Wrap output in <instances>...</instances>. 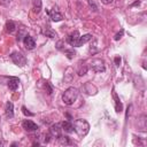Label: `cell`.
I'll list each match as a JSON object with an SVG mask.
<instances>
[{"instance_id": "obj_1", "label": "cell", "mask_w": 147, "mask_h": 147, "mask_svg": "<svg viewBox=\"0 0 147 147\" xmlns=\"http://www.w3.org/2000/svg\"><path fill=\"white\" fill-rule=\"evenodd\" d=\"M78 95H79L78 88H76V87H69V88H67V90L64 91V93L62 94V101H63L65 105L71 106V105H74V102L77 100Z\"/></svg>"}, {"instance_id": "obj_2", "label": "cell", "mask_w": 147, "mask_h": 147, "mask_svg": "<svg viewBox=\"0 0 147 147\" xmlns=\"http://www.w3.org/2000/svg\"><path fill=\"white\" fill-rule=\"evenodd\" d=\"M72 124H74V131H76L77 134L80 136V137L86 136L88 133V131H90V124L85 119H82V118L76 119Z\"/></svg>"}, {"instance_id": "obj_3", "label": "cell", "mask_w": 147, "mask_h": 147, "mask_svg": "<svg viewBox=\"0 0 147 147\" xmlns=\"http://www.w3.org/2000/svg\"><path fill=\"white\" fill-rule=\"evenodd\" d=\"M10 59H11L13 62H14L16 65H18V67H24V65L26 64V59H25V56H24L22 53H20V52H13V53L10 54Z\"/></svg>"}, {"instance_id": "obj_4", "label": "cell", "mask_w": 147, "mask_h": 147, "mask_svg": "<svg viewBox=\"0 0 147 147\" xmlns=\"http://www.w3.org/2000/svg\"><path fill=\"white\" fill-rule=\"evenodd\" d=\"M91 69L95 72H103L106 70V65H105V61L101 59H93L91 61Z\"/></svg>"}, {"instance_id": "obj_5", "label": "cell", "mask_w": 147, "mask_h": 147, "mask_svg": "<svg viewBox=\"0 0 147 147\" xmlns=\"http://www.w3.org/2000/svg\"><path fill=\"white\" fill-rule=\"evenodd\" d=\"M79 32L78 31H74L72 33H70L67 38V42L74 47H77V41H78V38H79Z\"/></svg>"}, {"instance_id": "obj_6", "label": "cell", "mask_w": 147, "mask_h": 147, "mask_svg": "<svg viewBox=\"0 0 147 147\" xmlns=\"http://www.w3.org/2000/svg\"><path fill=\"white\" fill-rule=\"evenodd\" d=\"M22 126H23V129L26 130V131H37V130H38V125H37L34 122L30 121V119H24V121L22 122Z\"/></svg>"}, {"instance_id": "obj_7", "label": "cell", "mask_w": 147, "mask_h": 147, "mask_svg": "<svg viewBox=\"0 0 147 147\" xmlns=\"http://www.w3.org/2000/svg\"><path fill=\"white\" fill-rule=\"evenodd\" d=\"M23 42H24V46H25L26 49H33V48L36 47V41H34V39H33L31 36H29V34H25V36H24Z\"/></svg>"}, {"instance_id": "obj_8", "label": "cell", "mask_w": 147, "mask_h": 147, "mask_svg": "<svg viewBox=\"0 0 147 147\" xmlns=\"http://www.w3.org/2000/svg\"><path fill=\"white\" fill-rule=\"evenodd\" d=\"M47 14L49 15V17H51V20H52L53 22H60V21H62V18H63L62 14L59 13L55 8H53L52 10H48Z\"/></svg>"}, {"instance_id": "obj_9", "label": "cell", "mask_w": 147, "mask_h": 147, "mask_svg": "<svg viewBox=\"0 0 147 147\" xmlns=\"http://www.w3.org/2000/svg\"><path fill=\"white\" fill-rule=\"evenodd\" d=\"M7 85H8V88L10 91H16L18 85H20V79L17 77H9V79L7 82Z\"/></svg>"}, {"instance_id": "obj_10", "label": "cell", "mask_w": 147, "mask_h": 147, "mask_svg": "<svg viewBox=\"0 0 147 147\" xmlns=\"http://www.w3.org/2000/svg\"><path fill=\"white\" fill-rule=\"evenodd\" d=\"M61 131H62V127H61V124H53L51 127H49V133L52 137H55V138H59L61 136Z\"/></svg>"}, {"instance_id": "obj_11", "label": "cell", "mask_w": 147, "mask_h": 147, "mask_svg": "<svg viewBox=\"0 0 147 147\" xmlns=\"http://www.w3.org/2000/svg\"><path fill=\"white\" fill-rule=\"evenodd\" d=\"M83 88H84L85 93L88 94V95H94V94H96V92H98V88H96L92 83H86Z\"/></svg>"}, {"instance_id": "obj_12", "label": "cell", "mask_w": 147, "mask_h": 147, "mask_svg": "<svg viewBox=\"0 0 147 147\" xmlns=\"http://www.w3.org/2000/svg\"><path fill=\"white\" fill-rule=\"evenodd\" d=\"M113 98H114V101H115V110H116L117 113H121V111L123 110V105H122V102H121L118 95L116 94L115 90H113Z\"/></svg>"}, {"instance_id": "obj_13", "label": "cell", "mask_w": 147, "mask_h": 147, "mask_svg": "<svg viewBox=\"0 0 147 147\" xmlns=\"http://www.w3.org/2000/svg\"><path fill=\"white\" fill-rule=\"evenodd\" d=\"M61 127H62V130H63L64 132H67V133L74 132V124H72V122H70V121H63V122L61 123Z\"/></svg>"}, {"instance_id": "obj_14", "label": "cell", "mask_w": 147, "mask_h": 147, "mask_svg": "<svg viewBox=\"0 0 147 147\" xmlns=\"http://www.w3.org/2000/svg\"><path fill=\"white\" fill-rule=\"evenodd\" d=\"M5 113H6V116H7L8 118H13V117H14V105H13V102L8 101V102L6 103Z\"/></svg>"}, {"instance_id": "obj_15", "label": "cell", "mask_w": 147, "mask_h": 147, "mask_svg": "<svg viewBox=\"0 0 147 147\" xmlns=\"http://www.w3.org/2000/svg\"><path fill=\"white\" fill-rule=\"evenodd\" d=\"M91 39H92V34H90V33H86V34H84V36H79L78 41H77V47L83 46L84 44H86V42L90 41Z\"/></svg>"}, {"instance_id": "obj_16", "label": "cell", "mask_w": 147, "mask_h": 147, "mask_svg": "<svg viewBox=\"0 0 147 147\" xmlns=\"http://www.w3.org/2000/svg\"><path fill=\"white\" fill-rule=\"evenodd\" d=\"M87 70H88L87 64H85V62L80 61V62L78 63V67H77V74H78L79 76H84V75L87 72Z\"/></svg>"}, {"instance_id": "obj_17", "label": "cell", "mask_w": 147, "mask_h": 147, "mask_svg": "<svg viewBox=\"0 0 147 147\" xmlns=\"http://www.w3.org/2000/svg\"><path fill=\"white\" fill-rule=\"evenodd\" d=\"M42 34L46 36V37H49V38H55V37H57V33H56L53 29H51L49 26H46L45 29H42Z\"/></svg>"}, {"instance_id": "obj_18", "label": "cell", "mask_w": 147, "mask_h": 147, "mask_svg": "<svg viewBox=\"0 0 147 147\" xmlns=\"http://www.w3.org/2000/svg\"><path fill=\"white\" fill-rule=\"evenodd\" d=\"M16 30V24L14 21H7L6 22V31L8 33H14Z\"/></svg>"}, {"instance_id": "obj_19", "label": "cell", "mask_w": 147, "mask_h": 147, "mask_svg": "<svg viewBox=\"0 0 147 147\" xmlns=\"http://www.w3.org/2000/svg\"><path fill=\"white\" fill-rule=\"evenodd\" d=\"M57 139H59L60 144H61V145H64V146H67V145H71V144H72V141L70 140V138L67 137V136H62V134H61Z\"/></svg>"}, {"instance_id": "obj_20", "label": "cell", "mask_w": 147, "mask_h": 147, "mask_svg": "<svg viewBox=\"0 0 147 147\" xmlns=\"http://www.w3.org/2000/svg\"><path fill=\"white\" fill-rule=\"evenodd\" d=\"M41 6H42L41 0H33L32 9H33V11H34V13H37V14H38V13L41 10Z\"/></svg>"}, {"instance_id": "obj_21", "label": "cell", "mask_w": 147, "mask_h": 147, "mask_svg": "<svg viewBox=\"0 0 147 147\" xmlns=\"http://www.w3.org/2000/svg\"><path fill=\"white\" fill-rule=\"evenodd\" d=\"M63 52L65 53L67 57H68V59H70V60L76 55V52H75L74 49H63Z\"/></svg>"}, {"instance_id": "obj_22", "label": "cell", "mask_w": 147, "mask_h": 147, "mask_svg": "<svg viewBox=\"0 0 147 147\" xmlns=\"http://www.w3.org/2000/svg\"><path fill=\"white\" fill-rule=\"evenodd\" d=\"M88 1V5H90V8L93 10V11H98V6L95 5L94 0H87Z\"/></svg>"}, {"instance_id": "obj_23", "label": "cell", "mask_w": 147, "mask_h": 147, "mask_svg": "<svg viewBox=\"0 0 147 147\" xmlns=\"http://www.w3.org/2000/svg\"><path fill=\"white\" fill-rule=\"evenodd\" d=\"M22 111H23V114H24L25 116H30V117H31V116H33V115H34L33 113L29 111V110H28V108H26V107H24V106L22 107Z\"/></svg>"}, {"instance_id": "obj_24", "label": "cell", "mask_w": 147, "mask_h": 147, "mask_svg": "<svg viewBox=\"0 0 147 147\" xmlns=\"http://www.w3.org/2000/svg\"><path fill=\"white\" fill-rule=\"evenodd\" d=\"M123 33H124V30H121V31H119L118 33H116V34H115V37H114V39H115V40H119V39L122 38V36H123Z\"/></svg>"}, {"instance_id": "obj_25", "label": "cell", "mask_w": 147, "mask_h": 147, "mask_svg": "<svg viewBox=\"0 0 147 147\" xmlns=\"http://www.w3.org/2000/svg\"><path fill=\"white\" fill-rule=\"evenodd\" d=\"M46 87H47V93H48V94H52L53 88H52V86L49 85V83H47V82H46Z\"/></svg>"}, {"instance_id": "obj_26", "label": "cell", "mask_w": 147, "mask_h": 147, "mask_svg": "<svg viewBox=\"0 0 147 147\" xmlns=\"http://www.w3.org/2000/svg\"><path fill=\"white\" fill-rule=\"evenodd\" d=\"M114 61H115V64H116V65L118 67V65L121 64V61H122V60H121V57H119V56H116Z\"/></svg>"}, {"instance_id": "obj_27", "label": "cell", "mask_w": 147, "mask_h": 147, "mask_svg": "<svg viewBox=\"0 0 147 147\" xmlns=\"http://www.w3.org/2000/svg\"><path fill=\"white\" fill-rule=\"evenodd\" d=\"M114 0H101V2L102 3H105V5H109V3H111Z\"/></svg>"}]
</instances>
